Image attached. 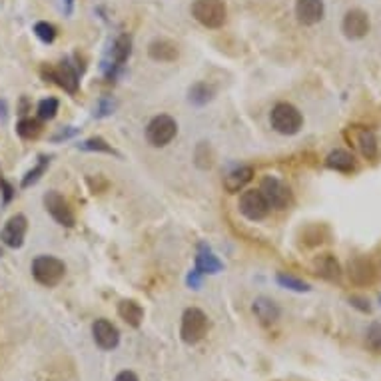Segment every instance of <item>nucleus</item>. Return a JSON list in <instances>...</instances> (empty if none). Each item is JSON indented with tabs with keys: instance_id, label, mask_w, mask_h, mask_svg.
<instances>
[{
	"instance_id": "nucleus-28",
	"label": "nucleus",
	"mask_w": 381,
	"mask_h": 381,
	"mask_svg": "<svg viewBox=\"0 0 381 381\" xmlns=\"http://www.w3.org/2000/svg\"><path fill=\"white\" fill-rule=\"evenodd\" d=\"M78 148L80 150H84V152H104V154H112V156H118V152L106 142V140L98 138V136H94V138H88L84 142H80L78 144Z\"/></svg>"
},
{
	"instance_id": "nucleus-2",
	"label": "nucleus",
	"mask_w": 381,
	"mask_h": 381,
	"mask_svg": "<svg viewBox=\"0 0 381 381\" xmlns=\"http://www.w3.org/2000/svg\"><path fill=\"white\" fill-rule=\"evenodd\" d=\"M192 17L206 28H222L227 20V8L224 0H194Z\"/></svg>"
},
{
	"instance_id": "nucleus-20",
	"label": "nucleus",
	"mask_w": 381,
	"mask_h": 381,
	"mask_svg": "<svg viewBox=\"0 0 381 381\" xmlns=\"http://www.w3.org/2000/svg\"><path fill=\"white\" fill-rule=\"evenodd\" d=\"M252 178H254V168H250V166H240V168L232 170V172L225 176L224 188L230 192V194H236V192L243 190V188L252 182Z\"/></svg>"
},
{
	"instance_id": "nucleus-17",
	"label": "nucleus",
	"mask_w": 381,
	"mask_h": 381,
	"mask_svg": "<svg viewBox=\"0 0 381 381\" xmlns=\"http://www.w3.org/2000/svg\"><path fill=\"white\" fill-rule=\"evenodd\" d=\"M252 310L256 313V317L260 319L261 326H274L279 319V306L270 297H256Z\"/></svg>"
},
{
	"instance_id": "nucleus-25",
	"label": "nucleus",
	"mask_w": 381,
	"mask_h": 381,
	"mask_svg": "<svg viewBox=\"0 0 381 381\" xmlns=\"http://www.w3.org/2000/svg\"><path fill=\"white\" fill-rule=\"evenodd\" d=\"M48 164H50V158L48 156H40L38 158V162H36V166L32 168V170H28L26 172V176L22 178V188H30L32 184H36L40 178H42V174L48 170Z\"/></svg>"
},
{
	"instance_id": "nucleus-9",
	"label": "nucleus",
	"mask_w": 381,
	"mask_h": 381,
	"mask_svg": "<svg viewBox=\"0 0 381 381\" xmlns=\"http://www.w3.org/2000/svg\"><path fill=\"white\" fill-rule=\"evenodd\" d=\"M44 208L54 218V222L64 227H72L74 225V212L70 208L68 200L60 194V192L50 190L44 194Z\"/></svg>"
},
{
	"instance_id": "nucleus-12",
	"label": "nucleus",
	"mask_w": 381,
	"mask_h": 381,
	"mask_svg": "<svg viewBox=\"0 0 381 381\" xmlns=\"http://www.w3.org/2000/svg\"><path fill=\"white\" fill-rule=\"evenodd\" d=\"M92 337H94V344L100 349H104V351H112L120 344V331H118V328L112 322L104 319V317H100V319H96L92 324Z\"/></svg>"
},
{
	"instance_id": "nucleus-22",
	"label": "nucleus",
	"mask_w": 381,
	"mask_h": 381,
	"mask_svg": "<svg viewBox=\"0 0 381 381\" xmlns=\"http://www.w3.org/2000/svg\"><path fill=\"white\" fill-rule=\"evenodd\" d=\"M118 315L130 326V328H140L144 319V310L138 301L134 299H122L118 304Z\"/></svg>"
},
{
	"instance_id": "nucleus-39",
	"label": "nucleus",
	"mask_w": 381,
	"mask_h": 381,
	"mask_svg": "<svg viewBox=\"0 0 381 381\" xmlns=\"http://www.w3.org/2000/svg\"><path fill=\"white\" fill-rule=\"evenodd\" d=\"M64 4V15H72V8H74V0H62Z\"/></svg>"
},
{
	"instance_id": "nucleus-14",
	"label": "nucleus",
	"mask_w": 381,
	"mask_h": 381,
	"mask_svg": "<svg viewBox=\"0 0 381 381\" xmlns=\"http://www.w3.org/2000/svg\"><path fill=\"white\" fill-rule=\"evenodd\" d=\"M26 230H28V220L22 214H17L0 230V242L8 245V248H12V250H17L24 243Z\"/></svg>"
},
{
	"instance_id": "nucleus-30",
	"label": "nucleus",
	"mask_w": 381,
	"mask_h": 381,
	"mask_svg": "<svg viewBox=\"0 0 381 381\" xmlns=\"http://www.w3.org/2000/svg\"><path fill=\"white\" fill-rule=\"evenodd\" d=\"M214 160V154H212V148H210L206 142H200L198 148H196V166L202 168V170H208L212 168V162Z\"/></svg>"
},
{
	"instance_id": "nucleus-10",
	"label": "nucleus",
	"mask_w": 381,
	"mask_h": 381,
	"mask_svg": "<svg viewBox=\"0 0 381 381\" xmlns=\"http://www.w3.org/2000/svg\"><path fill=\"white\" fill-rule=\"evenodd\" d=\"M132 54V38L128 35H120L110 48V58L104 62V72L108 78H116L118 68H122V64L130 58Z\"/></svg>"
},
{
	"instance_id": "nucleus-1",
	"label": "nucleus",
	"mask_w": 381,
	"mask_h": 381,
	"mask_svg": "<svg viewBox=\"0 0 381 381\" xmlns=\"http://www.w3.org/2000/svg\"><path fill=\"white\" fill-rule=\"evenodd\" d=\"M270 122L276 132L284 136H294L304 126V114L290 102H279L272 108Z\"/></svg>"
},
{
	"instance_id": "nucleus-8",
	"label": "nucleus",
	"mask_w": 381,
	"mask_h": 381,
	"mask_svg": "<svg viewBox=\"0 0 381 381\" xmlns=\"http://www.w3.org/2000/svg\"><path fill=\"white\" fill-rule=\"evenodd\" d=\"M238 208L243 218H248L250 222H261L268 214H270V206L263 198L260 190H245L240 196Z\"/></svg>"
},
{
	"instance_id": "nucleus-29",
	"label": "nucleus",
	"mask_w": 381,
	"mask_h": 381,
	"mask_svg": "<svg viewBox=\"0 0 381 381\" xmlns=\"http://www.w3.org/2000/svg\"><path fill=\"white\" fill-rule=\"evenodd\" d=\"M365 344H367V347H369L373 353H381V324L380 322H373V324L367 328V333H365Z\"/></svg>"
},
{
	"instance_id": "nucleus-15",
	"label": "nucleus",
	"mask_w": 381,
	"mask_h": 381,
	"mask_svg": "<svg viewBox=\"0 0 381 381\" xmlns=\"http://www.w3.org/2000/svg\"><path fill=\"white\" fill-rule=\"evenodd\" d=\"M326 6L324 0H297L295 2V17L304 26H313L324 20Z\"/></svg>"
},
{
	"instance_id": "nucleus-6",
	"label": "nucleus",
	"mask_w": 381,
	"mask_h": 381,
	"mask_svg": "<svg viewBox=\"0 0 381 381\" xmlns=\"http://www.w3.org/2000/svg\"><path fill=\"white\" fill-rule=\"evenodd\" d=\"M260 192L263 194L268 206L274 210H286L292 202H294V196L290 186H286L281 180H277L274 176H268L261 180Z\"/></svg>"
},
{
	"instance_id": "nucleus-21",
	"label": "nucleus",
	"mask_w": 381,
	"mask_h": 381,
	"mask_svg": "<svg viewBox=\"0 0 381 381\" xmlns=\"http://www.w3.org/2000/svg\"><path fill=\"white\" fill-rule=\"evenodd\" d=\"M326 166H328L329 170H335V172L349 174L355 170V158L347 150H333L326 158Z\"/></svg>"
},
{
	"instance_id": "nucleus-33",
	"label": "nucleus",
	"mask_w": 381,
	"mask_h": 381,
	"mask_svg": "<svg viewBox=\"0 0 381 381\" xmlns=\"http://www.w3.org/2000/svg\"><path fill=\"white\" fill-rule=\"evenodd\" d=\"M114 108H116V102H114V100H110V98H102V100L98 102V108H96L94 116H96V118L110 116V114L114 112Z\"/></svg>"
},
{
	"instance_id": "nucleus-42",
	"label": "nucleus",
	"mask_w": 381,
	"mask_h": 381,
	"mask_svg": "<svg viewBox=\"0 0 381 381\" xmlns=\"http://www.w3.org/2000/svg\"><path fill=\"white\" fill-rule=\"evenodd\" d=\"M380 301H381V297H380Z\"/></svg>"
},
{
	"instance_id": "nucleus-34",
	"label": "nucleus",
	"mask_w": 381,
	"mask_h": 381,
	"mask_svg": "<svg viewBox=\"0 0 381 381\" xmlns=\"http://www.w3.org/2000/svg\"><path fill=\"white\" fill-rule=\"evenodd\" d=\"M349 304H351L353 308H357L360 312H364V313L371 312V306H369V301H367L365 297H362V295H351V297H349Z\"/></svg>"
},
{
	"instance_id": "nucleus-41",
	"label": "nucleus",
	"mask_w": 381,
	"mask_h": 381,
	"mask_svg": "<svg viewBox=\"0 0 381 381\" xmlns=\"http://www.w3.org/2000/svg\"><path fill=\"white\" fill-rule=\"evenodd\" d=\"M2 182H4V178H2V172H0V186H2Z\"/></svg>"
},
{
	"instance_id": "nucleus-38",
	"label": "nucleus",
	"mask_w": 381,
	"mask_h": 381,
	"mask_svg": "<svg viewBox=\"0 0 381 381\" xmlns=\"http://www.w3.org/2000/svg\"><path fill=\"white\" fill-rule=\"evenodd\" d=\"M2 190H4V202H10V198H12V186L8 184V182H2V186H0Z\"/></svg>"
},
{
	"instance_id": "nucleus-13",
	"label": "nucleus",
	"mask_w": 381,
	"mask_h": 381,
	"mask_svg": "<svg viewBox=\"0 0 381 381\" xmlns=\"http://www.w3.org/2000/svg\"><path fill=\"white\" fill-rule=\"evenodd\" d=\"M349 134H351V140L355 142V146L360 148V152H362V156L365 160H378L380 158L381 142L373 130L355 126V128H351Z\"/></svg>"
},
{
	"instance_id": "nucleus-35",
	"label": "nucleus",
	"mask_w": 381,
	"mask_h": 381,
	"mask_svg": "<svg viewBox=\"0 0 381 381\" xmlns=\"http://www.w3.org/2000/svg\"><path fill=\"white\" fill-rule=\"evenodd\" d=\"M202 276H204V274H200L198 270H194V272L188 274L186 281H188V286H190L192 290H200V286H202Z\"/></svg>"
},
{
	"instance_id": "nucleus-19",
	"label": "nucleus",
	"mask_w": 381,
	"mask_h": 381,
	"mask_svg": "<svg viewBox=\"0 0 381 381\" xmlns=\"http://www.w3.org/2000/svg\"><path fill=\"white\" fill-rule=\"evenodd\" d=\"M349 277L355 284H360V286L371 284L375 279V266L367 260V258H364V256L353 258V260L349 261Z\"/></svg>"
},
{
	"instance_id": "nucleus-16",
	"label": "nucleus",
	"mask_w": 381,
	"mask_h": 381,
	"mask_svg": "<svg viewBox=\"0 0 381 381\" xmlns=\"http://www.w3.org/2000/svg\"><path fill=\"white\" fill-rule=\"evenodd\" d=\"M148 56L156 62H174L178 60L180 50L176 46V42L168 38H156L148 44Z\"/></svg>"
},
{
	"instance_id": "nucleus-31",
	"label": "nucleus",
	"mask_w": 381,
	"mask_h": 381,
	"mask_svg": "<svg viewBox=\"0 0 381 381\" xmlns=\"http://www.w3.org/2000/svg\"><path fill=\"white\" fill-rule=\"evenodd\" d=\"M58 100L56 98H44L38 102V118L40 120H53L58 112Z\"/></svg>"
},
{
	"instance_id": "nucleus-5",
	"label": "nucleus",
	"mask_w": 381,
	"mask_h": 381,
	"mask_svg": "<svg viewBox=\"0 0 381 381\" xmlns=\"http://www.w3.org/2000/svg\"><path fill=\"white\" fill-rule=\"evenodd\" d=\"M176 134H178V124L168 114H160L148 122V126H146V140L154 148L168 146L176 138Z\"/></svg>"
},
{
	"instance_id": "nucleus-4",
	"label": "nucleus",
	"mask_w": 381,
	"mask_h": 381,
	"mask_svg": "<svg viewBox=\"0 0 381 381\" xmlns=\"http://www.w3.org/2000/svg\"><path fill=\"white\" fill-rule=\"evenodd\" d=\"M66 274V266L64 261L54 258V256H38L32 261V276L35 279L44 286V288H54L62 281V277Z\"/></svg>"
},
{
	"instance_id": "nucleus-18",
	"label": "nucleus",
	"mask_w": 381,
	"mask_h": 381,
	"mask_svg": "<svg viewBox=\"0 0 381 381\" xmlns=\"http://www.w3.org/2000/svg\"><path fill=\"white\" fill-rule=\"evenodd\" d=\"M196 270L204 276L206 274H220L224 270V263L218 260V256H214V252L206 243H200L198 256H196Z\"/></svg>"
},
{
	"instance_id": "nucleus-36",
	"label": "nucleus",
	"mask_w": 381,
	"mask_h": 381,
	"mask_svg": "<svg viewBox=\"0 0 381 381\" xmlns=\"http://www.w3.org/2000/svg\"><path fill=\"white\" fill-rule=\"evenodd\" d=\"M114 381H140V380L134 371H128V369H126V371H120V373L114 378Z\"/></svg>"
},
{
	"instance_id": "nucleus-11",
	"label": "nucleus",
	"mask_w": 381,
	"mask_h": 381,
	"mask_svg": "<svg viewBox=\"0 0 381 381\" xmlns=\"http://www.w3.org/2000/svg\"><path fill=\"white\" fill-rule=\"evenodd\" d=\"M371 28V22L367 12H364L362 8H351L347 10L344 22H342V32L346 35L349 40H362L364 36H367Z\"/></svg>"
},
{
	"instance_id": "nucleus-32",
	"label": "nucleus",
	"mask_w": 381,
	"mask_h": 381,
	"mask_svg": "<svg viewBox=\"0 0 381 381\" xmlns=\"http://www.w3.org/2000/svg\"><path fill=\"white\" fill-rule=\"evenodd\" d=\"M35 35L38 36L44 44H53L54 40H56V28H54L50 22L40 20V22H36L35 24Z\"/></svg>"
},
{
	"instance_id": "nucleus-27",
	"label": "nucleus",
	"mask_w": 381,
	"mask_h": 381,
	"mask_svg": "<svg viewBox=\"0 0 381 381\" xmlns=\"http://www.w3.org/2000/svg\"><path fill=\"white\" fill-rule=\"evenodd\" d=\"M276 281L281 288L292 290V292H299V294H306V292L312 290L308 281H304V279H299V277L295 276H290V274H277Z\"/></svg>"
},
{
	"instance_id": "nucleus-40",
	"label": "nucleus",
	"mask_w": 381,
	"mask_h": 381,
	"mask_svg": "<svg viewBox=\"0 0 381 381\" xmlns=\"http://www.w3.org/2000/svg\"><path fill=\"white\" fill-rule=\"evenodd\" d=\"M4 112H6V106H4V102H0V116H2V120L6 118V114H4Z\"/></svg>"
},
{
	"instance_id": "nucleus-37",
	"label": "nucleus",
	"mask_w": 381,
	"mask_h": 381,
	"mask_svg": "<svg viewBox=\"0 0 381 381\" xmlns=\"http://www.w3.org/2000/svg\"><path fill=\"white\" fill-rule=\"evenodd\" d=\"M76 132H78L76 128H68V130H62L60 134H56L53 140H54V142H60V140H68V138H72V136H74Z\"/></svg>"
},
{
	"instance_id": "nucleus-23",
	"label": "nucleus",
	"mask_w": 381,
	"mask_h": 381,
	"mask_svg": "<svg viewBox=\"0 0 381 381\" xmlns=\"http://www.w3.org/2000/svg\"><path fill=\"white\" fill-rule=\"evenodd\" d=\"M313 268H315V274L317 276L326 277L329 281H335V279H340V276H342L340 263H337V260L331 254H324V256L315 258Z\"/></svg>"
},
{
	"instance_id": "nucleus-26",
	"label": "nucleus",
	"mask_w": 381,
	"mask_h": 381,
	"mask_svg": "<svg viewBox=\"0 0 381 381\" xmlns=\"http://www.w3.org/2000/svg\"><path fill=\"white\" fill-rule=\"evenodd\" d=\"M17 132L22 140H35L42 132V124L35 118H22L17 124Z\"/></svg>"
},
{
	"instance_id": "nucleus-24",
	"label": "nucleus",
	"mask_w": 381,
	"mask_h": 381,
	"mask_svg": "<svg viewBox=\"0 0 381 381\" xmlns=\"http://www.w3.org/2000/svg\"><path fill=\"white\" fill-rule=\"evenodd\" d=\"M214 94H216V90L212 84L208 82H196L194 86L188 90V100H190V104L194 106H206L214 98Z\"/></svg>"
},
{
	"instance_id": "nucleus-7",
	"label": "nucleus",
	"mask_w": 381,
	"mask_h": 381,
	"mask_svg": "<svg viewBox=\"0 0 381 381\" xmlns=\"http://www.w3.org/2000/svg\"><path fill=\"white\" fill-rule=\"evenodd\" d=\"M42 76L46 80H53L60 88H64L68 94H76L78 86H80V76H78V70L70 64L68 60H62L58 62L56 66H44L42 68Z\"/></svg>"
},
{
	"instance_id": "nucleus-3",
	"label": "nucleus",
	"mask_w": 381,
	"mask_h": 381,
	"mask_svg": "<svg viewBox=\"0 0 381 381\" xmlns=\"http://www.w3.org/2000/svg\"><path fill=\"white\" fill-rule=\"evenodd\" d=\"M210 329L208 315L198 310V308H188L184 315H182V326H180V337L184 344L188 346H196L200 344Z\"/></svg>"
}]
</instances>
